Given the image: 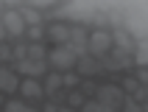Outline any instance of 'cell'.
Listing matches in <instances>:
<instances>
[{
    "label": "cell",
    "instance_id": "1",
    "mask_svg": "<svg viewBox=\"0 0 148 112\" xmlns=\"http://www.w3.org/2000/svg\"><path fill=\"white\" fill-rule=\"evenodd\" d=\"M48 62H50V67H53V70L70 73L75 64H78V56H75V50L70 48V45H56V48L48 53Z\"/></svg>",
    "mask_w": 148,
    "mask_h": 112
},
{
    "label": "cell",
    "instance_id": "2",
    "mask_svg": "<svg viewBox=\"0 0 148 112\" xmlns=\"http://www.w3.org/2000/svg\"><path fill=\"white\" fill-rule=\"evenodd\" d=\"M95 101L103 106V112H117L126 101V93L120 87H115V84H103V87L95 90Z\"/></svg>",
    "mask_w": 148,
    "mask_h": 112
},
{
    "label": "cell",
    "instance_id": "3",
    "mask_svg": "<svg viewBox=\"0 0 148 112\" xmlns=\"http://www.w3.org/2000/svg\"><path fill=\"white\" fill-rule=\"evenodd\" d=\"M87 48H90V53L103 56L109 48H112V31H106V28H95V31L90 34V42H87Z\"/></svg>",
    "mask_w": 148,
    "mask_h": 112
},
{
    "label": "cell",
    "instance_id": "4",
    "mask_svg": "<svg viewBox=\"0 0 148 112\" xmlns=\"http://www.w3.org/2000/svg\"><path fill=\"white\" fill-rule=\"evenodd\" d=\"M0 20H3V25H6V34H8V37H14V39H23V37H25L28 28H25L20 11H6Z\"/></svg>",
    "mask_w": 148,
    "mask_h": 112
},
{
    "label": "cell",
    "instance_id": "5",
    "mask_svg": "<svg viewBox=\"0 0 148 112\" xmlns=\"http://www.w3.org/2000/svg\"><path fill=\"white\" fill-rule=\"evenodd\" d=\"M70 31H73V28L59 20V23H50L48 25V34H45V37L53 42V48H56V45H70Z\"/></svg>",
    "mask_w": 148,
    "mask_h": 112
},
{
    "label": "cell",
    "instance_id": "6",
    "mask_svg": "<svg viewBox=\"0 0 148 112\" xmlns=\"http://www.w3.org/2000/svg\"><path fill=\"white\" fill-rule=\"evenodd\" d=\"M17 93H23L25 101H42L45 98V87L39 84V79H23Z\"/></svg>",
    "mask_w": 148,
    "mask_h": 112
},
{
    "label": "cell",
    "instance_id": "7",
    "mask_svg": "<svg viewBox=\"0 0 148 112\" xmlns=\"http://www.w3.org/2000/svg\"><path fill=\"white\" fill-rule=\"evenodd\" d=\"M17 90H20L17 70H11V67H0V93H17Z\"/></svg>",
    "mask_w": 148,
    "mask_h": 112
},
{
    "label": "cell",
    "instance_id": "8",
    "mask_svg": "<svg viewBox=\"0 0 148 112\" xmlns=\"http://www.w3.org/2000/svg\"><path fill=\"white\" fill-rule=\"evenodd\" d=\"M112 45H117L123 53H132L134 50V39L129 37V31H123V28H115V31H112Z\"/></svg>",
    "mask_w": 148,
    "mask_h": 112
},
{
    "label": "cell",
    "instance_id": "9",
    "mask_svg": "<svg viewBox=\"0 0 148 112\" xmlns=\"http://www.w3.org/2000/svg\"><path fill=\"white\" fill-rule=\"evenodd\" d=\"M17 73H25L28 79H36L45 73V62H31V59H25V62H17Z\"/></svg>",
    "mask_w": 148,
    "mask_h": 112
},
{
    "label": "cell",
    "instance_id": "10",
    "mask_svg": "<svg viewBox=\"0 0 148 112\" xmlns=\"http://www.w3.org/2000/svg\"><path fill=\"white\" fill-rule=\"evenodd\" d=\"M20 17H23V23H25V28H34V25H39L42 23V17L34 11L31 6H23L20 8Z\"/></svg>",
    "mask_w": 148,
    "mask_h": 112
},
{
    "label": "cell",
    "instance_id": "11",
    "mask_svg": "<svg viewBox=\"0 0 148 112\" xmlns=\"http://www.w3.org/2000/svg\"><path fill=\"white\" fill-rule=\"evenodd\" d=\"M59 90H62V73H48V76H45V93L53 95Z\"/></svg>",
    "mask_w": 148,
    "mask_h": 112
},
{
    "label": "cell",
    "instance_id": "12",
    "mask_svg": "<svg viewBox=\"0 0 148 112\" xmlns=\"http://www.w3.org/2000/svg\"><path fill=\"white\" fill-rule=\"evenodd\" d=\"M45 45H42V42H31V45H28V59H31V62H45Z\"/></svg>",
    "mask_w": 148,
    "mask_h": 112
},
{
    "label": "cell",
    "instance_id": "13",
    "mask_svg": "<svg viewBox=\"0 0 148 112\" xmlns=\"http://www.w3.org/2000/svg\"><path fill=\"white\" fill-rule=\"evenodd\" d=\"M11 59L25 62V59H28V45H14V48H11Z\"/></svg>",
    "mask_w": 148,
    "mask_h": 112
},
{
    "label": "cell",
    "instance_id": "14",
    "mask_svg": "<svg viewBox=\"0 0 148 112\" xmlns=\"http://www.w3.org/2000/svg\"><path fill=\"white\" fill-rule=\"evenodd\" d=\"M75 84H78V76L75 73H62V87L64 90H73Z\"/></svg>",
    "mask_w": 148,
    "mask_h": 112
},
{
    "label": "cell",
    "instance_id": "15",
    "mask_svg": "<svg viewBox=\"0 0 148 112\" xmlns=\"http://www.w3.org/2000/svg\"><path fill=\"white\" fill-rule=\"evenodd\" d=\"M67 104L73 106V109H81V106H84V95H81V93H75V90H73V93L67 95Z\"/></svg>",
    "mask_w": 148,
    "mask_h": 112
},
{
    "label": "cell",
    "instance_id": "16",
    "mask_svg": "<svg viewBox=\"0 0 148 112\" xmlns=\"http://www.w3.org/2000/svg\"><path fill=\"white\" fill-rule=\"evenodd\" d=\"M25 34H28L34 42H42V39H45V31H42V25H34V28H28Z\"/></svg>",
    "mask_w": 148,
    "mask_h": 112
},
{
    "label": "cell",
    "instance_id": "17",
    "mask_svg": "<svg viewBox=\"0 0 148 112\" xmlns=\"http://www.w3.org/2000/svg\"><path fill=\"white\" fill-rule=\"evenodd\" d=\"M6 112H31V109H28L23 101H8V104H6Z\"/></svg>",
    "mask_w": 148,
    "mask_h": 112
},
{
    "label": "cell",
    "instance_id": "18",
    "mask_svg": "<svg viewBox=\"0 0 148 112\" xmlns=\"http://www.w3.org/2000/svg\"><path fill=\"white\" fill-rule=\"evenodd\" d=\"M81 112H103V106H101L98 101H84V106H81Z\"/></svg>",
    "mask_w": 148,
    "mask_h": 112
},
{
    "label": "cell",
    "instance_id": "19",
    "mask_svg": "<svg viewBox=\"0 0 148 112\" xmlns=\"http://www.w3.org/2000/svg\"><path fill=\"white\" fill-rule=\"evenodd\" d=\"M75 67H81L84 73H92V70H95V64H92V59H84V56L78 59V64H75Z\"/></svg>",
    "mask_w": 148,
    "mask_h": 112
},
{
    "label": "cell",
    "instance_id": "20",
    "mask_svg": "<svg viewBox=\"0 0 148 112\" xmlns=\"http://www.w3.org/2000/svg\"><path fill=\"white\" fill-rule=\"evenodd\" d=\"M8 59H11V48L0 42V62H8Z\"/></svg>",
    "mask_w": 148,
    "mask_h": 112
},
{
    "label": "cell",
    "instance_id": "21",
    "mask_svg": "<svg viewBox=\"0 0 148 112\" xmlns=\"http://www.w3.org/2000/svg\"><path fill=\"white\" fill-rule=\"evenodd\" d=\"M123 90H129V93H137V79H132V76H129V79L123 81Z\"/></svg>",
    "mask_w": 148,
    "mask_h": 112
},
{
    "label": "cell",
    "instance_id": "22",
    "mask_svg": "<svg viewBox=\"0 0 148 112\" xmlns=\"http://www.w3.org/2000/svg\"><path fill=\"white\" fill-rule=\"evenodd\" d=\"M123 109H126V112H143L140 106L134 104V101H129V98H126V101H123Z\"/></svg>",
    "mask_w": 148,
    "mask_h": 112
},
{
    "label": "cell",
    "instance_id": "23",
    "mask_svg": "<svg viewBox=\"0 0 148 112\" xmlns=\"http://www.w3.org/2000/svg\"><path fill=\"white\" fill-rule=\"evenodd\" d=\"M42 112H59V106L56 104H45V106H42Z\"/></svg>",
    "mask_w": 148,
    "mask_h": 112
},
{
    "label": "cell",
    "instance_id": "24",
    "mask_svg": "<svg viewBox=\"0 0 148 112\" xmlns=\"http://www.w3.org/2000/svg\"><path fill=\"white\" fill-rule=\"evenodd\" d=\"M6 37H8V34H6V25H3V20H0V42L6 39Z\"/></svg>",
    "mask_w": 148,
    "mask_h": 112
},
{
    "label": "cell",
    "instance_id": "25",
    "mask_svg": "<svg viewBox=\"0 0 148 112\" xmlns=\"http://www.w3.org/2000/svg\"><path fill=\"white\" fill-rule=\"evenodd\" d=\"M59 112H73V109H59Z\"/></svg>",
    "mask_w": 148,
    "mask_h": 112
},
{
    "label": "cell",
    "instance_id": "26",
    "mask_svg": "<svg viewBox=\"0 0 148 112\" xmlns=\"http://www.w3.org/2000/svg\"><path fill=\"white\" fill-rule=\"evenodd\" d=\"M143 112H148V104H145V109H143Z\"/></svg>",
    "mask_w": 148,
    "mask_h": 112
}]
</instances>
